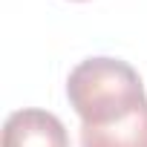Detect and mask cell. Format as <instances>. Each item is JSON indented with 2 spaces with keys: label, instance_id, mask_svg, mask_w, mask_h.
Instances as JSON below:
<instances>
[{
  "label": "cell",
  "instance_id": "cell-4",
  "mask_svg": "<svg viewBox=\"0 0 147 147\" xmlns=\"http://www.w3.org/2000/svg\"><path fill=\"white\" fill-rule=\"evenodd\" d=\"M78 3H81V0H78Z\"/></svg>",
  "mask_w": 147,
  "mask_h": 147
},
{
  "label": "cell",
  "instance_id": "cell-2",
  "mask_svg": "<svg viewBox=\"0 0 147 147\" xmlns=\"http://www.w3.org/2000/svg\"><path fill=\"white\" fill-rule=\"evenodd\" d=\"M0 147H69V133L55 113L23 107L6 118Z\"/></svg>",
  "mask_w": 147,
  "mask_h": 147
},
{
  "label": "cell",
  "instance_id": "cell-3",
  "mask_svg": "<svg viewBox=\"0 0 147 147\" xmlns=\"http://www.w3.org/2000/svg\"><path fill=\"white\" fill-rule=\"evenodd\" d=\"M81 147H147V101L110 124H81Z\"/></svg>",
  "mask_w": 147,
  "mask_h": 147
},
{
  "label": "cell",
  "instance_id": "cell-1",
  "mask_svg": "<svg viewBox=\"0 0 147 147\" xmlns=\"http://www.w3.org/2000/svg\"><path fill=\"white\" fill-rule=\"evenodd\" d=\"M66 98L81 124H110L147 101L141 75L121 58H87L66 78Z\"/></svg>",
  "mask_w": 147,
  "mask_h": 147
}]
</instances>
